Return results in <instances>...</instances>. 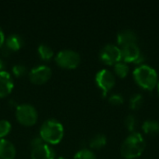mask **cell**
I'll list each match as a JSON object with an SVG mask.
<instances>
[{
  "label": "cell",
  "instance_id": "cell-1",
  "mask_svg": "<svg viewBox=\"0 0 159 159\" xmlns=\"http://www.w3.org/2000/svg\"><path fill=\"white\" fill-rule=\"evenodd\" d=\"M146 147L143 135L139 132L130 133L123 142L120 153L125 159H135L143 155Z\"/></svg>",
  "mask_w": 159,
  "mask_h": 159
},
{
  "label": "cell",
  "instance_id": "cell-2",
  "mask_svg": "<svg viewBox=\"0 0 159 159\" xmlns=\"http://www.w3.org/2000/svg\"><path fill=\"white\" fill-rule=\"evenodd\" d=\"M64 135V129L61 123L54 118H49L43 122L39 129V136L45 143L56 145L61 142Z\"/></svg>",
  "mask_w": 159,
  "mask_h": 159
},
{
  "label": "cell",
  "instance_id": "cell-3",
  "mask_svg": "<svg viewBox=\"0 0 159 159\" xmlns=\"http://www.w3.org/2000/svg\"><path fill=\"white\" fill-rule=\"evenodd\" d=\"M133 78L139 87L149 91L157 88L159 81L157 71L146 64H141L134 69Z\"/></svg>",
  "mask_w": 159,
  "mask_h": 159
},
{
  "label": "cell",
  "instance_id": "cell-4",
  "mask_svg": "<svg viewBox=\"0 0 159 159\" xmlns=\"http://www.w3.org/2000/svg\"><path fill=\"white\" fill-rule=\"evenodd\" d=\"M15 116L20 125L31 127L37 122L38 113L33 105L29 103H22L16 107Z\"/></svg>",
  "mask_w": 159,
  "mask_h": 159
},
{
  "label": "cell",
  "instance_id": "cell-5",
  "mask_svg": "<svg viewBox=\"0 0 159 159\" xmlns=\"http://www.w3.org/2000/svg\"><path fill=\"white\" fill-rule=\"evenodd\" d=\"M55 62L63 69H75L81 62V57L75 50L62 49L55 56Z\"/></svg>",
  "mask_w": 159,
  "mask_h": 159
},
{
  "label": "cell",
  "instance_id": "cell-6",
  "mask_svg": "<svg viewBox=\"0 0 159 159\" xmlns=\"http://www.w3.org/2000/svg\"><path fill=\"white\" fill-rule=\"evenodd\" d=\"M95 82L98 88L101 89L102 96L105 97L108 94V92L115 87L116 76L111 71L107 69H102L96 74Z\"/></svg>",
  "mask_w": 159,
  "mask_h": 159
},
{
  "label": "cell",
  "instance_id": "cell-7",
  "mask_svg": "<svg viewBox=\"0 0 159 159\" xmlns=\"http://www.w3.org/2000/svg\"><path fill=\"white\" fill-rule=\"evenodd\" d=\"M100 60L105 65H115L122 61L121 48L118 46L108 44L100 51Z\"/></svg>",
  "mask_w": 159,
  "mask_h": 159
},
{
  "label": "cell",
  "instance_id": "cell-8",
  "mask_svg": "<svg viewBox=\"0 0 159 159\" xmlns=\"http://www.w3.org/2000/svg\"><path fill=\"white\" fill-rule=\"evenodd\" d=\"M122 61L126 63H142L144 60L143 55L141 52L140 48L137 44L129 45L121 48Z\"/></svg>",
  "mask_w": 159,
  "mask_h": 159
},
{
  "label": "cell",
  "instance_id": "cell-9",
  "mask_svg": "<svg viewBox=\"0 0 159 159\" xmlns=\"http://www.w3.org/2000/svg\"><path fill=\"white\" fill-rule=\"evenodd\" d=\"M52 75L51 69L47 65H38L34 67L29 73V79L34 85H43L47 83Z\"/></svg>",
  "mask_w": 159,
  "mask_h": 159
},
{
  "label": "cell",
  "instance_id": "cell-10",
  "mask_svg": "<svg viewBox=\"0 0 159 159\" xmlns=\"http://www.w3.org/2000/svg\"><path fill=\"white\" fill-rule=\"evenodd\" d=\"M56 153L51 145L43 143L31 151V159H55Z\"/></svg>",
  "mask_w": 159,
  "mask_h": 159
},
{
  "label": "cell",
  "instance_id": "cell-11",
  "mask_svg": "<svg viewBox=\"0 0 159 159\" xmlns=\"http://www.w3.org/2000/svg\"><path fill=\"white\" fill-rule=\"evenodd\" d=\"M14 87L13 78L6 71L0 72V98H5L8 96Z\"/></svg>",
  "mask_w": 159,
  "mask_h": 159
},
{
  "label": "cell",
  "instance_id": "cell-12",
  "mask_svg": "<svg viewBox=\"0 0 159 159\" xmlns=\"http://www.w3.org/2000/svg\"><path fill=\"white\" fill-rule=\"evenodd\" d=\"M137 41L138 37L136 33L130 29L122 30L117 34V44L120 48L129 45L137 44Z\"/></svg>",
  "mask_w": 159,
  "mask_h": 159
},
{
  "label": "cell",
  "instance_id": "cell-13",
  "mask_svg": "<svg viewBox=\"0 0 159 159\" xmlns=\"http://www.w3.org/2000/svg\"><path fill=\"white\" fill-rule=\"evenodd\" d=\"M16 148L12 143L6 139H0V159H14Z\"/></svg>",
  "mask_w": 159,
  "mask_h": 159
},
{
  "label": "cell",
  "instance_id": "cell-14",
  "mask_svg": "<svg viewBox=\"0 0 159 159\" xmlns=\"http://www.w3.org/2000/svg\"><path fill=\"white\" fill-rule=\"evenodd\" d=\"M5 47L11 52V51H17L21 48L23 46V39L22 37L18 34H9L6 40H5Z\"/></svg>",
  "mask_w": 159,
  "mask_h": 159
},
{
  "label": "cell",
  "instance_id": "cell-15",
  "mask_svg": "<svg viewBox=\"0 0 159 159\" xmlns=\"http://www.w3.org/2000/svg\"><path fill=\"white\" fill-rule=\"evenodd\" d=\"M143 131L148 135H159V121L147 120L143 124Z\"/></svg>",
  "mask_w": 159,
  "mask_h": 159
},
{
  "label": "cell",
  "instance_id": "cell-16",
  "mask_svg": "<svg viewBox=\"0 0 159 159\" xmlns=\"http://www.w3.org/2000/svg\"><path fill=\"white\" fill-rule=\"evenodd\" d=\"M107 139L103 134H96L89 141V147L94 150H100L106 145Z\"/></svg>",
  "mask_w": 159,
  "mask_h": 159
},
{
  "label": "cell",
  "instance_id": "cell-17",
  "mask_svg": "<svg viewBox=\"0 0 159 159\" xmlns=\"http://www.w3.org/2000/svg\"><path fill=\"white\" fill-rule=\"evenodd\" d=\"M114 72L116 76H118L120 78H125L128 76V75L129 73V67L128 63L121 61L114 65Z\"/></svg>",
  "mask_w": 159,
  "mask_h": 159
},
{
  "label": "cell",
  "instance_id": "cell-18",
  "mask_svg": "<svg viewBox=\"0 0 159 159\" xmlns=\"http://www.w3.org/2000/svg\"><path fill=\"white\" fill-rule=\"evenodd\" d=\"M37 53L43 61H49L53 57V49L46 44L39 45L37 48Z\"/></svg>",
  "mask_w": 159,
  "mask_h": 159
},
{
  "label": "cell",
  "instance_id": "cell-19",
  "mask_svg": "<svg viewBox=\"0 0 159 159\" xmlns=\"http://www.w3.org/2000/svg\"><path fill=\"white\" fill-rule=\"evenodd\" d=\"M143 97L142 94L140 93H135L133 95L130 96L129 98V108L132 109V110H137L139 108H141V106L143 105Z\"/></svg>",
  "mask_w": 159,
  "mask_h": 159
},
{
  "label": "cell",
  "instance_id": "cell-20",
  "mask_svg": "<svg viewBox=\"0 0 159 159\" xmlns=\"http://www.w3.org/2000/svg\"><path fill=\"white\" fill-rule=\"evenodd\" d=\"M74 159H97L95 154L89 149H81L74 157Z\"/></svg>",
  "mask_w": 159,
  "mask_h": 159
},
{
  "label": "cell",
  "instance_id": "cell-21",
  "mask_svg": "<svg viewBox=\"0 0 159 159\" xmlns=\"http://www.w3.org/2000/svg\"><path fill=\"white\" fill-rule=\"evenodd\" d=\"M11 130V124L9 121L1 119L0 120V139H4Z\"/></svg>",
  "mask_w": 159,
  "mask_h": 159
},
{
  "label": "cell",
  "instance_id": "cell-22",
  "mask_svg": "<svg viewBox=\"0 0 159 159\" xmlns=\"http://www.w3.org/2000/svg\"><path fill=\"white\" fill-rule=\"evenodd\" d=\"M136 125H137V120H136V117L133 116V115H129L126 119H125V126L127 128V129L132 133V132H135V129H136Z\"/></svg>",
  "mask_w": 159,
  "mask_h": 159
},
{
  "label": "cell",
  "instance_id": "cell-23",
  "mask_svg": "<svg viewBox=\"0 0 159 159\" xmlns=\"http://www.w3.org/2000/svg\"><path fill=\"white\" fill-rule=\"evenodd\" d=\"M12 74L15 77H22L27 74V69L22 64H16L12 67Z\"/></svg>",
  "mask_w": 159,
  "mask_h": 159
},
{
  "label": "cell",
  "instance_id": "cell-24",
  "mask_svg": "<svg viewBox=\"0 0 159 159\" xmlns=\"http://www.w3.org/2000/svg\"><path fill=\"white\" fill-rule=\"evenodd\" d=\"M109 102L110 104L114 105V106H119L121 104H123L124 102V98L121 94H113L109 97Z\"/></svg>",
  "mask_w": 159,
  "mask_h": 159
},
{
  "label": "cell",
  "instance_id": "cell-25",
  "mask_svg": "<svg viewBox=\"0 0 159 159\" xmlns=\"http://www.w3.org/2000/svg\"><path fill=\"white\" fill-rule=\"evenodd\" d=\"M43 143H44V141L42 140V138H41L40 136L34 137V138L32 140V142H31L32 149H34V148H35V147H37V146H40V145L43 144Z\"/></svg>",
  "mask_w": 159,
  "mask_h": 159
},
{
  "label": "cell",
  "instance_id": "cell-26",
  "mask_svg": "<svg viewBox=\"0 0 159 159\" xmlns=\"http://www.w3.org/2000/svg\"><path fill=\"white\" fill-rule=\"evenodd\" d=\"M5 40H6L5 34H4V31H3L2 27L0 26V48L4 46V44H5Z\"/></svg>",
  "mask_w": 159,
  "mask_h": 159
},
{
  "label": "cell",
  "instance_id": "cell-27",
  "mask_svg": "<svg viewBox=\"0 0 159 159\" xmlns=\"http://www.w3.org/2000/svg\"><path fill=\"white\" fill-rule=\"evenodd\" d=\"M4 68H5V62H4V61L0 58V72H1V71H4Z\"/></svg>",
  "mask_w": 159,
  "mask_h": 159
},
{
  "label": "cell",
  "instance_id": "cell-28",
  "mask_svg": "<svg viewBox=\"0 0 159 159\" xmlns=\"http://www.w3.org/2000/svg\"><path fill=\"white\" fill-rule=\"evenodd\" d=\"M157 92H158V94H159V81H158V83H157Z\"/></svg>",
  "mask_w": 159,
  "mask_h": 159
},
{
  "label": "cell",
  "instance_id": "cell-29",
  "mask_svg": "<svg viewBox=\"0 0 159 159\" xmlns=\"http://www.w3.org/2000/svg\"><path fill=\"white\" fill-rule=\"evenodd\" d=\"M57 159H66V158H65V157H59Z\"/></svg>",
  "mask_w": 159,
  "mask_h": 159
}]
</instances>
